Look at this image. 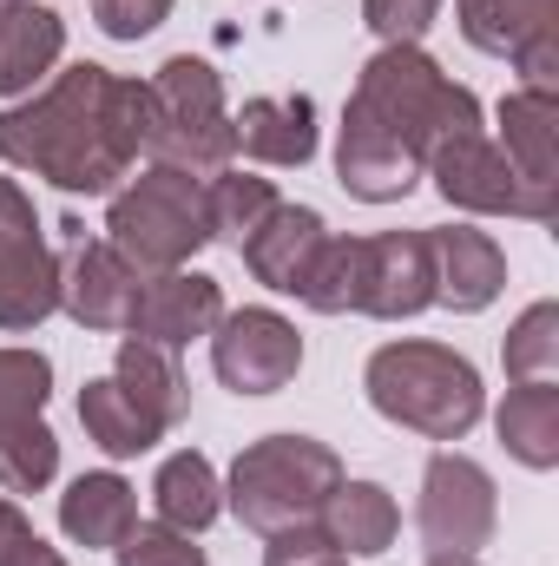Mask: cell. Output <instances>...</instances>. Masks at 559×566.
Listing matches in <instances>:
<instances>
[{"instance_id":"cell-28","label":"cell","mask_w":559,"mask_h":566,"mask_svg":"<svg viewBox=\"0 0 559 566\" xmlns=\"http://www.w3.org/2000/svg\"><path fill=\"white\" fill-rule=\"evenodd\" d=\"M356 290H362V238H336V231H329L296 296H303L316 316H349V310H356Z\"/></svg>"},{"instance_id":"cell-33","label":"cell","mask_w":559,"mask_h":566,"mask_svg":"<svg viewBox=\"0 0 559 566\" xmlns=\"http://www.w3.org/2000/svg\"><path fill=\"white\" fill-rule=\"evenodd\" d=\"M362 20L382 46H421V33L441 20V0H362Z\"/></svg>"},{"instance_id":"cell-10","label":"cell","mask_w":559,"mask_h":566,"mask_svg":"<svg viewBox=\"0 0 559 566\" xmlns=\"http://www.w3.org/2000/svg\"><path fill=\"white\" fill-rule=\"evenodd\" d=\"M461 40L514 60L527 93H559V0H454Z\"/></svg>"},{"instance_id":"cell-3","label":"cell","mask_w":559,"mask_h":566,"mask_svg":"<svg viewBox=\"0 0 559 566\" xmlns=\"http://www.w3.org/2000/svg\"><path fill=\"white\" fill-rule=\"evenodd\" d=\"M349 106L369 113L376 126H389L421 158V171H428V151H441V145L461 139V133H481V99L461 80H447L441 60L421 53V46H382L356 73Z\"/></svg>"},{"instance_id":"cell-12","label":"cell","mask_w":559,"mask_h":566,"mask_svg":"<svg viewBox=\"0 0 559 566\" xmlns=\"http://www.w3.org/2000/svg\"><path fill=\"white\" fill-rule=\"evenodd\" d=\"M434 303V258H428V231H376L362 238V290L356 310L382 316V323H409Z\"/></svg>"},{"instance_id":"cell-11","label":"cell","mask_w":559,"mask_h":566,"mask_svg":"<svg viewBox=\"0 0 559 566\" xmlns=\"http://www.w3.org/2000/svg\"><path fill=\"white\" fill-rule=\"evenodd\" d=\"M421 178H434V191L454 211H467V218H534V224H553L534 205V191L514 178L507 151L487 139V133H461V139H447L441 151H428V171Z\"/></svg>"},{"instance_id":"cell-32","label":"cell","mask_w":559,"mask_h":566,"mask_svg":"<svg viewBox=\"0 0 559 566\" xmlns=\"http://www.w3.org/2000/svg\"><path fill=\"white\" fill-rule=\"evenodd\" d=\"M113 560L119 566H211L204 547H198V534H178L165 521H133L126 541L113 547Z\"/></svg>"},{"instance_id":"cell-18","label":"cell","mask_w":559,"mask_h":566,"mask_svg":"<svg viewBox=\"0 0 559 566\" xmlns=\"http://www.w3.org/2000/svg\"><path fill=\"white\" fill-rule=\"evenodd\" d=\"M323 238H329V224H323V211H309V205H277L238 251H244V264H251V277L264 283V290H277V296H296L303 277H309V264H316V251H323Z\"/></svg>"},{"instance_id":"cell-15","label":"cell","mask_w":559,"mask_h":566,"mask_svg":"<svg viewBox=\"0 0 559 566\" xmlns=\"http://www.w3.org/2000/svg\"><path fill=\"white\" fill-rule=\"evenodd\" d=\"M139 271L99 238V244H73V258L60 264V310L80 323V329H126L133 323V303H139Z\"/></svg>"},{"instance_id":"cell-20","label":"cell","mask_w":559,"mask_h":566,"mask_svg":"<svg viewBox=\"0 0 559 566\" xmlns=\"http://www.w3.org/2000/svg\"><path fill=\"white\" fill-rule=\"evenodd\" d=\"M133 521H139V488H133L126 474H113V468L80 474V481H66V494H60V534H66L73 547L113 554Z\"/></svg>"},{"instance_id":"cell-4","label":"cell","mask_w":559,"mask_h":566,"mask_svg":"<svg viewBox=\"0 0 559 566\" xmlns=\"http://www.w3.org/2000/svg\"><path fill=\"white\" fill-rule=\"evenodd\" d=\"M342 481V454L316 434H264L231 461L224 481V507L251 527V534H283L323 514V501Z\"/></svg>"},{"instance_id":"cell-8","label":"cell","mask_w":559,"mask_h":566,"mask_svg":"<svg viewBox=\"0 0 559 566\" xmlns=\"http://www.w3.org/2000/svg\"><path fill=\"white\" fill-rule=\"evenodd\" d=\"M60 310V258L40 238L33 198L0 171V329H40Z\"/></svg>"},{"instance_id":"cell-13","label":"cell","mask_w":559,"mask_h":566,"mask_svg":"<svg viewBox=\"0 0 559 566\" xmlns=\"http://www.w3.org/2000/svg\"><path fill=\"white\" fill-rule=\"evenodd\" d=\"M336 178L362 205H395V198H409L421 185V158L389 126H376L369 113L342 106V126H336Z\"/></svg>"},{"instance_id":"cell-26","label":"cell","mask_w":559,"mask_h":566,"mask_svg":"<svg viewBox=\"0 0 559 566\" xmlns=\"http://www.w3.org/2000/svg\"><path fill=\"white\" fill-rule=\"evenodd\" d=\"M80 428H86V441H93L106 461H133L145 448H158V434H165L113 376H93V382L80 389Z\"/></svg>"},{"instance_id":"cell-38","label":"cell","mask_w":559,"mask_h":566,"mask_svg":"<svg viewBox=\"0 0 559 566\" xmlns=\"http://www.w3.org/2000/svg\"><path fill=\"white\" fill-rule=\"evenodd\" d=\"M428 566H481L474 554H428Z\"/></svg>"},{"instance_id":"cell-29","label":"cell","mask_w":559,"mask_h":566,"mask_svg":"<svg viewBox=\"0 0 559 566\" xmlns=\"http://www.w3.org/2000/svg\"><path fill=\"white\" fill-rule=\"evenodd\" d=\"M500 363H507L514 382H553V369H559V303L553 296H540V303H527L514 316Z\"/></svg>"},{"instance_id":"cell-25","label":"cell","mask_w":559,"mask_h":566,"mask_svg":"<svg viewBox=\"0 0 559 566\" xmlns=\"http://www.w3.org/2000/svg\"><path fill=\"white\" fill-rule=\"evenodd\" d=\"M494 434L520 468H534V474L559 468V389L553 382H514L507 402L494 409Z\"/></svg>"},{"instance_id":"cell-37","label":"cell","mask_w":559,"mask_h":566,"mask_svg":"<svg viewBox=\"0 0 559 566\" xmlns=\"http://www.w3.org/2000/svg\"><path fill=\"white\" fill-rule=\"evenodd\" d=\"M20 534H33V521L20 514V501H7V494H0V554H7Z\"/></svg>"},{"instance_id":"cell-22","label":"cell","mask_w":559,"mask_h":566,"mask_svg":"<svg viewBox=\"0 0 559 566\" xmlns=\"http://www.w3.org/2000/svg\"><path fill=\"white\" fill-rule=\"evenodd\" d=\"M238 151L257 165H309L316 158V99L289 93V99H244L231 113Z\"/></svg>"},{"instance_id":"cell-19","label":"cell","mask_w":559,"mask_h":566,"mask_svg":"<svg viewBox=\"0 0 559 566\" xmlns=\"http://www.w3.org/2000/svg\"><path fill=\"white\" fill-rule=\"evenodd\" d=\"M66 53V20L40 0L0 7V99H27Z\"/></svg>"},{"instance_id":"cell-7","label":"cell","mask_w":559,"mask_h":566,"mask_svg":"<svg viewBox=\"0 0 559 566\" xmlns=\"http://www.w3.org/2000/svg\"><path fill=\"white\" fill-rule=\"evenodd\" d=\"M415 527L428 541V554H481L500 527V494H494V474L461 454V448H441L428 468H421V501H415Z\"/></svg>"},{"instance_id":"cell-31","label":"cell","mask_w":559,"mask_h":566,"mask_svg":"<svg viewBox=\"0 0 559 566\" xmlns=\"http://www.w3.org/2000/svg\"><path fill=\"white\" fill-rule=\"evenodd\" d=\"M53 396V363L40 349H0V434L33 422Z\"/></svg>"},{"instance_id":"cell-24","label":"cell","mask_w":559,"mask_h":566,"mask_svg":"<svg viewBox=\"0 0 559 566\" xmlns=\"http://www.w3.org/2000/svg\"><path fill=\"white\" fill-rule=\"evenodd\" d=\"M113 382H119L158 428H178L191 416V382H184V369H178V349H158V343L126 336L119 356H113Z\"/></svg>"},{"instance_id":"cell-2","label":"cell","mask_w":559,"mask_h":566,"mask_svg":"<svg viewBox=\"0 0 559 566\" xmlns=\"http://www.w3.org/2000/svg\"><path fill=\"white\" fill-rule=\"evenodd\" d=\"M362 389L376 402V416L395 428H415L428 441H467L481 416H487V389H481V369L447 349V343H428V336H402V343H382L362 369Z\"/></svg>"},{"instance_id":"cell-21","label":"cell","mask_w":559,"mask_h":566,"mask_svg":"<svg viewBox=\"0 0 559 566\" xmlns=\"http://www.w3.org/2000/svg\"><path fill=\"white\" fill-rule=\"evenodd\" d=\"M316 527H323L349 560H376V554L395 547V534H402V507H395V494H389L382 481H349V474H342L336 494L323 501Z\"/></svg>"},{"instance_id":"cell-16","label":"cell","mask_w":559,"mask_h":566,"mask_svg":"<svg viewBox=\"0 0 559 566\" xmlns=\"http://www.w3.org/2000/svg\"><path fill=\"white\" fill-rule=\"evenodd\" d=\"M500 151L514 178L534 191V205L553 218L559 211V93H507L500 99Z\"/></svg>"},{"instance_id":"cell-35","label":"cell","mask_w":559,"mask_h":566,"mask_svg":"<svg viewBox=\"0 0 559 566\" xmlns=\"http://www.w3.org/2000/svg\"><path fill=\"white\" fill-rule=\"evenodd\" d=\"M171 7L178 0H93V20L106 40H145L171 20Z\"/></svg>"},{"instance_id":"cell-39","label":"cell","mask_w":559,"mask_h":566,"mask_svg":"<svg viewBox=\"0 0 559 566\" xmlns=\"http://www.w3.org/2000/svg\"><path fill=\"white\" fill-rule=\"evenodd\" d=\"M0 7H20V0H0Z\"/></svg>"},{"instance_id":"cell-6","label":"cell","mask_w":559,"mask_h":566,"mask_svg":"<svg viewBox=\"0 0 559 566\" xmlns=\"http://www.w3.org/2000/svg\"><path fill=\"white\" fill-rule=\"evenodd\" d=\"M151 145L145 158L151 165H171V171H191V178H211L238 158V133H231V106H224V80L211 60L198 53H171L151 80Z\"/></svg>"},{"instance_id":"cell-30","label":"cell","mask_w":559,"mask_h":566,"mask_svg":"<svg viewBox=\"0 0 559 566\" xmlns=\"http://www.w3.org/2000/svg\"><path fill=\"white\" fill-rule=\"evenodd\" d=\"M53 474H60V441L40 416L0 434V488L7 494H40Z\"/></svg>"},{"instance_id":"cell-14","label":"cell","mask_w":559,"mask_h":566,"mask_svg":"<svg viewBox=\"0 0 559 566\" xmlns=\"http://www.w3.org/2000/svg\"><path fill=\"white\" fill-rule=\"evenodd\" d=\"M218 316H224V283L218 277H204V271H158V277L139 283L126 336L158 343V349H184V343L211 336Z\"/></svg>"},{"instance_id":"cell-34","label":"cell","mask_w":559,"mask_h":566,"mask_svg":"<svg viewBox=\"0 0 559 566\" xmlns=\"http://www.w3.org/2000/svg\"><path fill=\"white\" fill-rule=\"evenodd\" d=\"M264 566H349V554L316 521H303V527H283L264 541Z\"/></svg>"},{"instance_id":"cell-17","label":"cell","mask_w":559,"mask_h":566,"mask_svg":"<svg viewBox=\"0 0 559 566\" xmlns=\"http://www.w3.org/2000/svg\"><path fill=\"white\" fill-rule=\"evenodd\" d=\"M428 258H434V303H447L461 316L487 310L507 290V251L474 224H434Z\"/></svg>"},{"instance_id":"cell-1","label":"cell","mask_w":559,"mask_h":566,"mask_svg":"<svg viewBox=\"0 0 559 566\" xmlns=\"http://www.w3.org/2000/svg\"><path fill=\"white\" fill-rule=\"evenodd\" d=\"M151 145V86L113 66H66L40 93L0 106V165L33 171L73 198H113Z\"/></svg>"},{"instance_id":"cell-5","label":"cell","mask_w":559,"mask_h":566,"mask_svg":"<svg viewBox=\"0 0 559 566\" xmlns=\"http://www.w3.org/2000/svg\"><path fill=\"white\" fill-rule=\"evenodd\" d=\"M106 244L139 271H184L204 244H211V218H204V178L171 171V165H145L139 178H126L106 205Z\"/></svg>"},{"instance_id":"cell-27","label":"cell","mask_w":559,"mask_h":566,"mask_svg":"<svg viewBox=\"0 0 559 566\" xmlns=\"http://www.w3.org/2000/svg\"><path fill=\"white\" fill-rule=\"evenodd\" d=\"M277 185L271 178H257V171H211L204 178V218H211V238H224V244H244L271 211H277Z\"/></svg>"},{"instance_id":"cell-36","label":"cell","mask_w":559,"mask_h":566,"mask_svg":"<svg viewBox=\"0 0 559 566\" xmlns=\"http://www.w3.org/2000/svg\"><path fill=\"white\" fill-rule=\"evenodd\" d=\"M0 566H66V554H60V547H46L40 534H20V541L0 554Z\"/></svg>"},{"instance_id":"cell-23","label":"cell","mask_w":559,"mask_h":566,"mask_svg":"<svg viewBox=\"0 0 559 566\" xmlns=\"http://www.w3.org/2000/svg\"><path fill=\"white\" fill-rule=\"evenodd\" d=\"M151 507H158L165 527H178V534H204V527L224 514V481H218L211 454H198V448L165 454L158 474H151Z\"/></svg>"},{"instance_id":"cell-9","label":"cell","mask_w":559,"mask_h":566,"mask_svg":"<svg viewBox=\"0 0 559 566\" xmlns=\"http://www.w3.org/2000/svg\"><path fill=\"white\" fill-rule=\"evenodd\" d=\"M211 369L231 396H277L303 369V336L283 310H224L211 329Z\"/></svg>"}]
</instances>
